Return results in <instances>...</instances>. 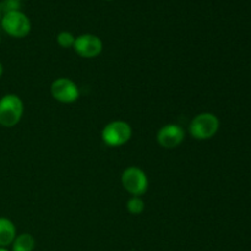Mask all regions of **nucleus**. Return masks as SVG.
Wrapping results in <instances>:
<instances>
[{"label": "nucleus", "mask_w": 251, "mask_h": 251, "mask_svg": "<svg viewBox=\"0 0 251 251\" xmlns=\"http://www.w3.org/2000/svg\"><path fill=\"white\" fill-rule=\"evenodd\" d=\"M24 103L17 95H5L0 98V125L12 127L21 120Z\"/></svg>", "instance_id": "obj_1"}, {"label": "nucleus", "mask_w": 251, "mask_h": 251, "mask_svg": "<svg viewBox=\"0 0 251 251\" xmlns=\"http://www.w3.org/2000/svg\"><path fill=\"white\" fill-rule=\"evenodd\" d=\"M220 129V120L212 113H200L189 125L190 135L196 140H208Z\"/></svg>", "instance_id": "obj_2"}, {"label": "nucleus", "mask_w": 251, "mask_h": 251, "mask_svg": "<svg viewBox=\"0 0 251 251\" xmlns=\"http://www.w3.org/2000/svg\"><path fill=\"white\" fill-rule=\"evenodd\" d=\"M0 22H1L2 29L14 38H24L28 36L32 29L31 20L20 10L5 12Z\"/></svg>", "instance_id": "obj_3"}, {"label": "nucleus", "mask_w": 251, "mask_h": 251, "mask_svg": "<svg viewBox=\"0 0 251 251\" xmlns=\"http://www.w3.org/2000/svg\"><path fill=\"white\" fill-rule=\"evenodd\" d=\"M131 126L123 120L109 123L102 130V140L110 147L123 146L131 139Z\"/></svg>", "instance_id": "obj_4"}, {"label": "nucleus", "mask_w": 251, "mask_h": 251, "mask_svg": "<svg viewBox=\"0 0 251 251\" xmlns=\"http://www.w3.org/2000/svg\"><path fill=\"white\" fill-rule=\"evenodd\" d=\"M122 184L125 190L132 196L144 195L149 188L146 173L139 167H129L122 174Z\"/></svg>", "instance_id": "obj_5"}, {"label": "nucleus", "mask_w": 251, "mask_h": 251, "mask_svg": "<svg viewBox=\"0 0 251 251\" xmlns=\"http://www.w3.org/2000/svg\"><path fill=\"white\" fill-rule=\"evenodd\" d=\"M73 48L81 58L92 59L102 53L103 42L100 41V37L95 36V34H81L75 38Z\"/></svg>", "instance_id": "obj_6"}, {"label": "nucleus", "mask_w": 251, "mask_h": 251, "mask_svg": "<svg viewBox=\"0 0 251 251\" xmlns=\"http://www.w3.org/2000/svg\"><path fill=\"white\" fill-rule=\"evenodd\" d=\"M50 92L54 100L60 103H65V104L76 102L78 100V96H80V91H78L76 83L66 77L56 78L51 83Z\"/></svg>", "instance_id": "obj_7"}, {"label": "nucleus", "mask_w": 251, "mask_h": 251, "mask_svg": "<svg viewBox=\"0 0 251 251\" xmlns=\"http://www.w3.org/2000/svg\"><path fill=\"white\" fill-rule=\"evenodd\" d=\"M185 139V132L183 127L176 124H167L161 127L157 134V141L164 149L178 147Z\"/></svg>", "instance_id": "obj_8"}, {"label": "nucleus", "mask_w": 251, "mask_h": 251, "mask_svg": "<svg viewBox=\"0 0 251 251\" xmlns=\"http://www.w3.org/2000/svg\"><path fill=\"white\" fill-rule=\"evenodd\" d=\"M16 238V228L9 218L0 217V248H6L12 244Z\"/></svg>", "instance_id": "obj_9"}, {"label": "nucleus", "mask_w": 251, "mask_h": 251, "mask_svg": "<svg viewBox=\"0 0 251 251\" xmlns=\"http://www.w3.org/2000/svg\"><path fill=\"white\" fill-rule=\"evenodd\" d=\"M34 238L28 233H22L17 235L12 242V251H33L34 249Z\"/></svg>", "instance_id": "obj_10"}, {"label": "nucleus", "mask_w": 251, "mask_h": 251, "mask_svg": "<svg viewBox=\"0 0 251 251\" xmlns=\"http://www.w3.org/2000/svg\"><path fill=\"white\" fill-rule=\"evenodd\" d=\"M127 211L131 215H140L142 211L145 210V202L141 199V196H132L129 201H127Z\"/></svg>", "instance_id": "obj_11"}, {"label": "nucleus", "mask_w": 251, "mask_h": 251, "mask_svg": "<svg viewBox=\"0 0 251 251\" xmlns=\"http://www.w3.org/2000/svg\"><path fill=\"white\" fill-rule=\"evenodd\" d=\"M56 42L63 48H70L75 43V36L68 31H63L56 36Z\"/></svg>", "instance_id": "obj_12"}, {"label": "nucleus", "mask_w": 251, "mask_h": 251, "mask_svg": "<svg viewBox=\"0 0 251 251\" xmlns=\"http://www.w3.org/2000/svg\"><path fill=\"white\" fill-rule=\"evenodd\" d=\"M21 6V1L20 0H2V2L0 4V9L1 12H10V11H17L20 10Z\"/></svg>", "instance_id": "obj_13"}, {"label": "nucleus", "mask_w": 251, "mask_h": 251, "mask_svg": "<svg viewBox=\"0 0 251 251\" xmlns=\"http://www.w3.org/2000/svg\"><path fill=\"white\" fill-rule=\"evenodd\" d=\"M1 75H2V65L1 63H0V77H1Z\"/></svg>", "instance_id": "obj_14"}, {"label": "nucleus", "mask_w": 251, "mask_h": 251, "mask_svg": "<svg viewBox=\"0 0 251 251\" xmlns=\"http://www.w3.org/2000/svg\"><path fill=\"white\" fill-rule=\"evenodd\" d=\"M0 251H9V250H6L5 248H0Z\"/></svg>", "instance_id": "obj_15"}, {"label": "nucleus", "mask_w": 251, "mask_h": 251, "mask_svg": "<svg viewBox=\"0 0 251 251\" xmlns=\"http://www.w3.org/2000/svg\"><path fill=\"white\" fill-rule=\"evenodd\" d=\"M0 20H1V9H0Z\"/></svg>", "instance_id": "obj_16"}, {"label": "nucleus", "mask_w": 251, "mask_h": 251, "mask_svg": "<svg viewBox=\"0 0 251 251\" xmlns=\"http://www.w3.org/2000/svg\"><path fill=\"white\" fill-rule=\"evenodd\" d=\"M105 1H113V0H105Z\"/></svg>", "instance_id": "obj_17"}, {"label": "nucleus", "mask_w": 251, "mask_h": 251, "mask_svg": "<svg viewBox=\"0 0 251 251\" xmlns=\"http://www.w3.org/2000/svg\"><path fill=\"white\" fill-rule=\"evenodd\" d=\"M0 41H1V38H0Z\"/></svg>", "instance_id": "obj_18"}]
</instances>
